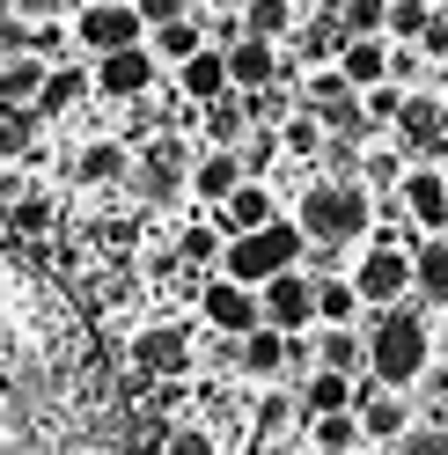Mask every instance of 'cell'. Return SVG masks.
Returning a JSON list of instances; mask_svg holds the SVG:
<instances>
[{
    "label": "cell",
    "mask_w": 448,
    "mask_h": 455,
    "mask_svg": "<svg viewBox=\"0 0 448 455\" xmlns=\"http://www.w3.org/2000/svg\"><path fill=\"white\" fill-rule=\"evenodd\" d=\"M96 89H103V96H118V103L148 96V89H155V52H140V44L96 52Z\"/></svg>",
    "instance_id": "cell-9"
},
{
    "label": "cell",
    "mask_w": 448,
    "mask_h": 455,
    "mask_svg": "<svg viewBox=\"0 0 448 455\" xmlns=\"http://www.w3.org/2000/svg\"><path fill=\"white\" fill-rule=\"evenodd\" d=\"M360 110H368L375 125H397V110H404V89H397V74L368 81V89H360Z\"/></svg>",
    "instance_id": "cell-29"
},
{
    "label": "cell",
    "mask_w": 448,
    "mask_h": 455,
    "mask_svg": "<svg viewBox=\"0 0 448 455\" xmlns=\"http://www.w3.org/2000/svg\"><path fill=\"white\" fill-rule=\"evenodd\" d=\"M162 455H213V434L206 426H177V434H162Z\"/></svg>",
    "instance_id": "cell-35"
},
{
    "label": "cell",
    "mask_w": 448,
    "mask_h": 455,
    "mask_svg": "<svg viewBox=\"0 0 448 455\" xmlns=\"http://www.w3.org/2000/svg\"><path fill=\"white\" fill-rule=\"evenodd\" d=\"M132 8L148 15V30H155V22H177V15H191V0H132Z\"/></svg>",
    "instance_id": "cell-37"
},
{
    "label": "cell",
    "mask_w": 448,
    "mask_h": 455,
    "mask_svg": "<svg viewBox=\"0 0 448 455\" xmlns=\"http://www.w3.org/2000/svg\"><path fill=\"white\" fill-rule=\"evenodd\" d=\"M353 411H360V426H368V441H397V434H412V404L397 396V382H375Z\"/></svg>",
    "instance_id": "cell-15"
},
{
    "label": "cell",
    "mask_w": 448,
    "mask_h": 455,
    "mask_svg": "<svg viewBox=\"0 0 448 455\" xmlns=\"http://www.w3.org/2000/svg\"><path fill=\"white\" fill-rule=\"evenodd\" d=\"M441 8H448V0H441Z\"/></svg>",
    "instance_id": "cell-40"
},
{
    "label": "cell",
    "mask_w": 448,
    "mask_h": 455,
    "mask_svg": "<svg viewBox=\"0 0 448 455\" xmlns=\"http://www.w3.org/2000/svg\"><path fill=\"white\" fill-rule=\"evenodd\" d=\"M213 8H250V0H213Z\"/></svg>",
    "instance_id": "cell-39"
},
{
    "label": "cell",
    "mask_w": 448,
    "mask_h": 455,
    "mask_svg": "<svg viewBox=\"0 0 448 455\" xmlns=\"http://www.w3.org/2000/svg\"><path fill=\"white\" fill-rule=\"evenodd\" d=\"M427 15H434L427 0H389V37H412V44H419V30H427Z\"/></svg>",
    "instance_id": "cell-31"
},
{
    "label": "cell",
    "mask_w": 448,
    "mask_h": 455,
    "mask_svg": "<svg viewBox=\"0 0 448 455\" xmlns=\"http://www.w3.org/2000/svg\"><path fill=\"white\" fill-rule=\"evenodd\" d=\"M316 367H346V375H360V367H368L360 331H353V323H324V338H316Z\"/></svg>",
    "instance_id": "cell-23"
},
{
    "label": "cell",
    "mask_w": 448,
    "mask_h": 455,
    "mask_svg": "<svg viewBox=\"0 0 448 455\" xmlns=\"http://www.w3.org/2000/svg\"><path fill=\"white\" fill-rule=\"evenodd\" d=\"M287 265H301V220H265L250 235H228V250H220V272L243 279V287H265Z\"/></svg>",
    "instance_id": "cell-3"
},
{
    "label": "cell",
    "mask_w": 448,
    "mask_h": 455,
    "mask_svg": "<svg viewBox=\"0 0 448 455\" xmlns=\"http://www.w3.org/2000/svg\"><path fill=\"white\" fill-rule=\"evenodd\" d=\"M339 30H346V37H382V30H389V0H346V8H339Z\"/></svg>",
    "instance_id": "cell-28"
},
{
    "label": "cell",
    "mask_w": 448,
    "mask_h": 455,
    "mask_svg": "<svg viewBox=\"0 0 448 455\" xmlns=\"http://www.w3.org/2000/svg\"><path fill=\"white\" fill-rule=\"evenodd\" d=\"M353 287H360V301H375V308L404 301V294H412V250H397V243H375L368 258L353 265Z\"/></svg>",
    "instance_id": "cell-6"
},
{
    "label": "cell",
    "mask_w": 448,
    "mask_h": 455,
    "mask_svg": "<svg viewBox=\"0 0 448 455\" xmlns=\"http://www.w3.org/2000/svg\"><path fill=\"white\" fill-rule=\"evenodd\" d=\"M213 220H220V235H250V228H265V220H279V198L265 191V184H236L228 198H220V206H213Z\"/></svg>",
    "instance_id": "cell-11"
},
{
    "label": "cell",
    "mask_w": 448,
    "mask_h": 455,
    "mask_svg": "<svg viewBox=\"0 0 448 455\" xmlns=\"http://www.w3.org/2000/svg\"><path fill=\"white\" fill-rule=\"evenodd\" d=\"M199 308H206V323H213L220 338H243V331H258V323H265V294H258V287H243V279H228V272H220L213 287L199 294Z\"/></svg>",
    "instance_id": "cell-7"
},
{
    "label": "cell",
    "mask_w": 448,
    "mask_h": 455,
    "mask_svg": "<svg viewBox=\"0 0 448 455\" xmlns=\"http://www.w3.org/2000/svg\"><path fill=\"white\" fill-rule=\"evenodd\" d=\"M389 455H448V434L441 426H412V434L389 441Z\"/></svg>",
    "instance_id": "cell-32"
},
{
    "label": "cell",
    "mask_w": 448,
    "mask_h": 455,
    "mask_svg": "<svg viewBox=\"0 0 448 455\" xmlns=\"http://www.w3.org/2000/svg\"><path fill=\"white\" fill-rule=\"evenodd\" d=\"M412 294L419 301H448V235H427L412 250Z\"/></svg>",
    "instance_id": "cell-17"
},
{
    "label": "cell",
    "mask_w": 448,
    "mask_h": 455,
    "mask_svg": "<svg viewBox=\"0 0 448 455\" xmlns=\"http://www.w3.org/2000/svg\"><path fill=\"white\" fill-rule=\"evenodd\" d=\"M419 52H427V60H441V52H448V8L427 15V30H419Z\"/></svg>",
    "instance_id": "cell-36"
},
{
    "label": "cell",
    "mask_w": 448,
    "mask_h": 455,
    "mask_svg": "<svg viewBox=\"0 0 448 455\" xmlns=\"http://www.w3.org/2000/svg\"><path fill=\"white\" fill-rule=\"evenodd\" d=\"M44 60H37V52H30V60H8V67H0V110H30L37 96H44Z\"/></svg>",
    "instance_id": "cell-19"
},
{
    "label": "cell",
    "mask_w": 448,
    "mask_h": 455,
    "mask_svg": "<svg viewBox=\"0 0 448 455\" xmlns=\"http://www.w3.org/2000/svg\"><path fill=\"white\" fill-rule=\"evenodd\" d=\"M324 132H331V125H324V110L301 103V110H287V118H279V155H324V148H331Z\"/></svg>",
    "instance_id": "cell-21"
},
{
    "label": "cell",
    "mask_w": 448,
    "mask_h": 455,
    "mask_svg": "<svg viewBox=\"0 0 448 455\" xmlns=\"http://www.w3.org/2000/svg\"><path fill=\"white\" fill-rule=\"evenodd\" d=\"M74 37L89 44V52H118V44H140L148 37V15L132 8V0H89L74 22Z\"/></svg>",
    "instance_id": "cell-4"
},
{
    "label": "cell",
    "mask_w": 448,
    "mask_h": 455,
    "mask_svg": "<svg viewBox=\"0 0 448 455\" xmlns=\"http://www.w3.org/2000/svg\"><path fill=\"white\" fill-rule=\"evenodd\" d=\"M228 74H236V89H265V81L294 74V60H279L272 37H236L228 44Z\"/></svg>",
    "instance_id": "cell-12"
},
{
    "label": "cell",
    "mask_w": 448,
    "mask_h": 455,
    "mask_svg": "<svg viewBox=\"0 0 448 455\" xmlns=\"http://www.w3.org/2000/svg\"><path fill=\"white\" fill-rule=\"evenodd\" d=\"M132 367L140 375H184L191 367V331L184 323H148L132 338Z\"/></svg>",
    "instance_id": "cell-10"
},
{
    "label": "cell",
    "mask_w": 448,
    "mask_h": 455,
    "mask_svg": "<svg viewBox=\"0 0 448 455\" xmlns=\"http://www.w3.org/2000/svg\"><path fill=\"white\" fill-rule=\"evenodd\" d=\"M353 396H360V375H346V367H309L301 411H353Z\"/></svg>",
    "instance_id": "cell-16"
},
{
    "label": "cell",
    "mask_w": 448,
    "mask_h": 455,
    "mask_svg": "<svg viewBox=\"0 0 448 455\" xmlns=\"http://www.w3.org/2000/svg\"><path fill=\"white\" fill-rule=\"evenodd\" d=\"M368 367L382 382H397V389H412L434 367V331L419 323V308H404V301L382 308V323L368 331Z\"/></svg>",
    "instance_id": "cell-1"
},
{
    "label": "cell",
    "mask_w": 448,
    "mask_h": 455,
    "mask_svg": "<svg viewBox=\"0 0 448 455\" xmlns=\"http://www.w3.org/2000/svg\"><path fill=\"white\" fill-rule=\"evenodd\" d=\"M148 37H155V60H177V67H184L191 52L206 44V22H191V15H177V22H155Z\"/></svg>",
    "instance_id": "cell-26"
},
{
    "label": "cell",
    "mask_w": 448,
    "mask_h": 455,
    "mask_svg": "<svg viewBox=\"0 0 448 455\" xmlns=\"http://www.w3.org/2000/svg\"><path fill=\"white\" fill-rule=\"evenodd\" d=\"M236 184H243V155H236V148H213L199 169H191V191H199L206 206H220V198H228Z\"/></svg>",
    "instance_id": "cell-20"
},
{
    "label": "cell",
    "mask_w": 448,
    "mask_h": 455,
    "mask_svg": "<svg viewBox=\"0 0 448 455\" xmlns=\"http://www.w3.org/2000/svg\"><path fill=\"white\" fill-rule=\"evenodd\" d=\"M294 8H301V0H250V8H243V37H294Z\"/></svg>",
    "instance_id": "cell-25"
},
{
    "label": "cell",
    "mask_w": 448,
    "mask_h": 455,
    "mask_svg": "<svg viewBox=\"0 0 448 455\" xmlns=\"http://www.w3.org/2000/svg\"><path fill=\"white\" fill-rule=\"evenodd\" d=\"M177 81H184V96L191 103H213V96H228L236 89V74H228V44H199V52H191V60L177 67Z\"/></svg>",
    "instance_id": "cell-13"
},
{
    "label": "cell",
    "mask_w": 448,
    "mask_h": 455,
    "mask_svg": "<svg viewBox=\"0 0 448 455\" xmlns=\"http://www.w3.org/2000/svg\"><path fill=\"white\" fill-rule=\"evenodd\" d=\"M81 177H89V184L125 177V148H89V155H81Z\"/></svg>",
    "instance_id": "cell-34"
},
{
    "label": "cell",
    "mask_w": 448,
    "mask_h": 455,
    "mask_svg": "<svg viewBox=\"0 0 448 455\" xmlns=\"http://www.w3.org/2000/svg\"><path fill=\"white\" fill-rule=\"evenodd\" d=\"M309 441L316 455H353L368 441V426H360V411H309Z\"/></svg>",
    "instance_id": "cell-18"
},
{
    "label": "cell",
    "mask_w": 448,
    "mask_h": 455,
    "mask_svg": "<svg viewBox=\"0 0 448 455\" xmlns=\"http://www.w3.org/2000/svg\"><path fill=\"white\" fill-rule=\"evenodd\" d=\"M15 15H22V22H37V15H52V0H15Z\"/></svg>",
    "instance_id": "cell-38"
},
{
    "label": "cell",
    "mask_w": 448,
    "mask_h": 455,
    "mask_svg": "<svg viewBox=\"0 0 448 455\" xmlns=\"http://www.w3.org/2000/svg\"><path fill=\"white\" fill-rule=\"evenodd\" d=\"M339 67H346L353 89H368V81L389 74V44H382V37H346V44H339Z\"/></svg>",
    "instance_id": "cell-22"
},
{
    "label": "cell",
    "mask_w": 448,
    "mask_h": 455,
    "mask_svg": "<svg viewBox=\"0 0 448 455\" xmlns=\"http://www.w3.org/2000/svg\"><path fill=\"white\" fill-rule=\"evenodd\" d=\"M316 316L324 323H353L360 316V287L353 279H316Z\"/></svg>",
    "instance_id": "cell-27"
},
{
    "label": "cell",
    "mask_w": 448,
    "mask_h": 455,
    "mask_svg": "<svg viewBox=\"0 0 448 455\" xmlns=\"http://www.w3.org/2000/svg\"><path fill=\"white\" fill-rule=\"evenodd\" d=\"M397 125H404V140H412V155H419V148H448V140H441V103H434V96H404Z\"/></svg>",
    "instance_id": "cell-24"
},
{
    "label": "cell",
    "mask_w": 448,
    "mask_h": 455,
    "mask_svg": "<svg viewBox=\"0 0 448 455\" xmlns=\"http://www.w3.org/2000/svg\"><path fill=\"white\" fill-rule=\"evenodd\" d=\"M287 346H294V338L279 331V323H258V331H243V338H236V360H243V375L272 382V375H287Z\"/></svg>",
    "instance_id": "cell-14"
},
{
    "label": "cell",
    "mask_w": 448,
    "mask_h": 455,
    "mask_svg": "<svg viewBox=\"0 0 448 455\" xmlns=\"http://www.w3.org/2000/svg\"><path fill=\"white\" fill-rule=\"evenodd\" d=\"M258 294H265V323H279V331H309V323H324V316H316V279L301 272V265L272 272Z\"/></svg>",
    "instance_id": "cell-5"
},
{
    "label": "cell",
    "mask_w": 448,
    "mask_h": 455,
    "mask_svg": "<svg viewBox=\"0 0 448 455\" xmlns=\"http://www.w3.org/2000/svg\"><path fill=\"white\" fill-rule=\"evenodd\" d=\"M301 235L309 243H353V235H368V220H375V206H368V184H353V177H331V184H309L301 191Z\"/></svg>",
    "instance_id": "cell-2"
},
{
    "label": "cell",
    "mask_w": 448,
    "mask_h": 455,
    "mask_svg": "<svg viewBox=\"0 0 448 455\" xmlns=\"http://www.w3.org/2000/svg\"><path fill=\"white\" fill-rule=\"evenodd\" d=\"M15 228H30V235L60 228V206H52V191H22V198H15Z\"/></svg>",
    "instance_id": "cell-30"
},
{
    "label": "cell",
    "mask_w": 448,
    "mask_h": 455,
    "mask_svg": "<svg viewBox=\"0 0 448 455\" xmlns=\"http://www.w3.org/2000/svg\"><path fill=\"white\" fill-rule=\"evenodd\" d=\"M220 250H228V243H220V220L213 228H184V258L191 265H220Z\"/></svg>",
    "instance_id": "cell-33"
},
{
    "label": "cell",
    "mask_w": 448,
    "mask_h": 455,
    "mask_svg": "<svg viewBox=\"0 0 448 455\" xmlns=\"http://www.w3.org/2000/svg\"><path fill=\"white\" fill-rule=\"evenodd\" d=\"M397 213L419 235H448V169H412L397 184Z\"/></svg>",
    "instance_id": "cell-8"
}]
</instances>
